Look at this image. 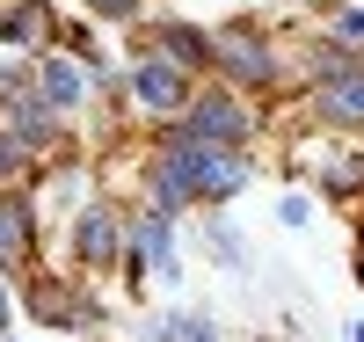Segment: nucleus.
<instances>
[{"label":"nucleus","mask_w":364,"mask_h":342,"mask_svg":"<svg viewBox=\"0 0 364 342\" xmlns=\"http://www.w3.org/2000/svg\"><path fill=\"white\" fill-rule=\"evenodd\" d=\"M240 182H248V161H240V153L175 139L161 153V168H154V197H161V211H175V204H190V197H233Z\"/></svg>","instance_id":"1"},{"label":"nucleus","mask_w":364,"mask_h":342,"mask_svg":"<svg viewBox=\"0 0 364 342\" xmlns=\"http://www.w3.org/2000/svg\"><path fill=\"white\" fill-rule=\"evenodd\" d=\"M182 139H190V146H240V139H248V117H240L226 95H204L197 109H190V124H182Z\"/></svg>","instance_id":"2"},{"label":"nucleus","mask_w":364,"mask_h":342,"mask_svg":"<svg viewBox=\"0 0 364 342\" xmlns=\"http://www.w3.org/2000/svg\"><path fill=\"white\" fill-rule=\"evenodd\" d=\"M211 58H219L233 80H248V87H262L269 73H277V58H269L255 37H240V29H233V37H211Z\"/></svg>","instance_id":"3"},{"label":"nucleus","mask_w":364,"mask_h":342,"mask_svg":"<svg viewBox=\"0 0 364 342\" xmlns=\"http://www.w3.org/2000/svg\"><path fill=\"white\" fill-rule=\"evenodd\" d=\"M132 87H139V102H146V109H182V95H190V87H182V73L161 66V58H146V66L132 73Z\"/></svg>","instance_id":"4"},{"label":"nucleus","mask_w":364,"mask_h":342,"mask_svg":"<svg viewBox=\"0 0 364 342\" xmlns=\"http://www.w3.org/2000/svg\"><path fill=\"white\" fill-rule=\"evenodd\" d=\"M139 262H154L161 284H175V233H168V211L139 219Z\"/></svg>","instance_id":"5"},{"label":"nucleus","mask_w":364,"mask_h":342,"mask_svg":"<svg viewBox=\"0 0 364 342\" xmlns=\"http://www.w3.org/2000/svg\"><path fill=\"white\" fill-rule=\"evenodd\" d=\"M321 117H336V124H364V73L328 80V87H321Z\"/></svg>","instance_id":"6"},{"label":"nucleus","mask_w":364,"mask_h":342,"mask_svg":"<svg viewBox=\"0 0 364 342\" xmlns=\"http://www.w3.org/2000/svg\"><path fill=\"white\" fill-rule=\"evenodd\" d=\"M73 247H80L87 262H109V255H117V219H109V211H87L80 233H73Z\"/></svg>","instance_id":"7"},{"label":"nucleus","mask_w":364,"mask_h":342,"mask_svg":"<svg viewBox=\"0 0 364 342\" xmlns=\"http://www.w3.org/2000/svg\"><path fill=\"white\" fill-rule=\"evenodd\" d=\"M161 44L175 51V66H204V58H211V37H204V29H190V22H168Z\"/></svg>","instance_id":"8"},{"label":"nucleus","mask_w":364,"mask_h":342,"mask_svg":"<svg viewBox=\"0 0 364 342\" xmlns=\"http://www.w3.org/2000/svg\"><path fill=\"white\" fill-rule=\"evenodd\" d=\"M37 95H44L51 109H73V102H80V73H73V66H44V73H37Z\"/></svg>","instance_id":"9"},{"label":"nucleus","mask_w":364,"mask_h":342,"mask_svg":"<svg viewBox=\"0 0 364 342\" xmlns=\"http://www.w3.org/2000/svg\"><path fill=\"white\" fill-rule=\"evenodd\" d=\"M22 240H29V211H22L15 197H0V262L22 255Z\"/></svg>","instance_id":"10"},{"label":"nucleus","mask_w":364,"mask_h":342,"mask_svg":"<svg viewBox=\"0 0 364 342\" xmlns=\"http://www.w3.org/2000/svg\"><path fill=\"white\" fill-rule=\"evenodd\" d=\"M0 37H8V44L44 37V8H8V15H0Z\"/></svg>","instance_id":"11"},{"label":"nucleus","mask_w":364,"mask_h":342,"mask_svg":"<svg viewBox=\"0 0 364 342\" xmlns=\"http://www.w3.org/2000/svg\"><path fill=\"white\" fill-rule=\"evenodd\" d=\"M154 342H211V321L182 314V321H154Z\"/></svg>","instance_id":"12"},{"label":"nucleus","mask_w":364,"mask_h":342,"mask_svg":"<svg viewBox=\"0 0 364 342\" xmlns=\"http://www.w3.org/2000/svg\"><path fill=\"white\" fill-rule=\"evenodd\" d=\"M211 247H219L226 262H240V233H233V226H211Z\"/></svg>","instance_id":"13"},{"label":"nucleus","mask_w":364,"mask_h":342,"mask_svg":"<svg viewBox=\"0 0 364 342\" xmlns=\"http://www.w3.org/2000/svg\"><path fill=\"white\" fill-rule=\"evenodd\" d=\"M15 161H22V139H0V175H15Z\"/></svg>","instance_id":"14"},{"label":"nucleus","mask_w":364,"mask_h":342,"mask_svg":"<svg viewBox=\"0 0 364 342\" xmlns=\"http://www.w3.org/2000/svg\"><path fill=\"white\" fill-rule=\"evenodd\" d=\"M139 0H95V15H132Z\"/></svg>","instance_id":"15"},{"label":"nucleus","mask_w":364,"mask_h":342,"mask_svg":"<svg viewBox=\"0 0 364 342\" xmlns=\"http://www.w3.org/2000/svg\"><path fill=\"white\" fill-rule=\"evenodd\" d=\"M0 328H8V292H0Z\"/></svg>","instance_id":"16"},{"label":"nucleus","mask_w":364,"mask_h":342,"mask_svg":"<svg viewBox=\"0 0 364 342\" xmlns=\"http://www.w3.org/2000/svg\"><path fill=\"white\" fill-rule=\"evenodd\" d=\"M350 342H364V328H357V335H350Z\"/></svg>","instance_id":"17"},{"label":"nucleus","mask_w":364,"mask_h":342,"mask_svg":"<svg viewBox=\"0 0 364 342\" xmlns=\"http://www.w3.org/2000/svg\"><path fill=\"white\" fill-rule=\"evenodd\" d=\"M357 269H364V255H357Z\"/></svg>","instance_id":"18"}]
</instances>
